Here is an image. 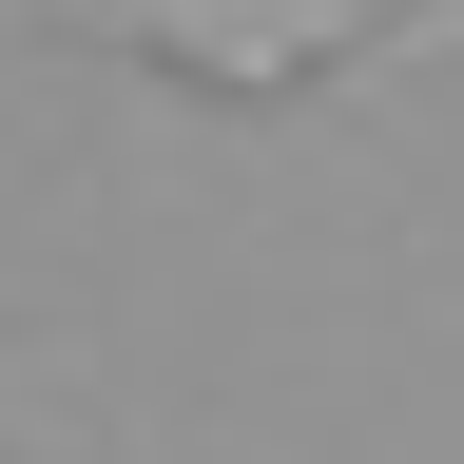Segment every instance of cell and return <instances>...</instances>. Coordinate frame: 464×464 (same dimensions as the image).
Listing matches in <instances>:
<instances>
[{"label": "cell", "instance_id": "2", "mask_svg": "<svg viewBox=\"0 0 464 464\" xmlns=\"http://www.w3.org/2000/svg\"><path fill=\"white\" fill-rule=\"evenodd\" d=\"M464 39V0H426V20H387V58H445Z\"/></svg>", "mask_w": 464, "mask_h": 464}, {"label": "cell", "instance_id": "3", "mask_svg": "<svg viewBox=\"0 0 464 464\" xmlns=\"http://www.w3.org/2000/svg\"><path fill=\"white\" fill-rule=\"evenodd\" d=\"M39 406H58V387H39V368H0V426H39Z\"/></svg>", "mask_w": 464, "mask_h": 464}, {"label": "cell", "instance_id": "1", "mask_svg": "<svg viewBox=\"0 0 464 464\" xmlns=\"http://www.w3.org/2000/svg\"><path fill=\"white\" fill-rule=\"evenodd\" d=\"M348 20H368V0H97V39H116V58H174L194 97H290V78H329Z\"/></svg>", "mask_w": 464, "mask_h": 464}]
</instances>
